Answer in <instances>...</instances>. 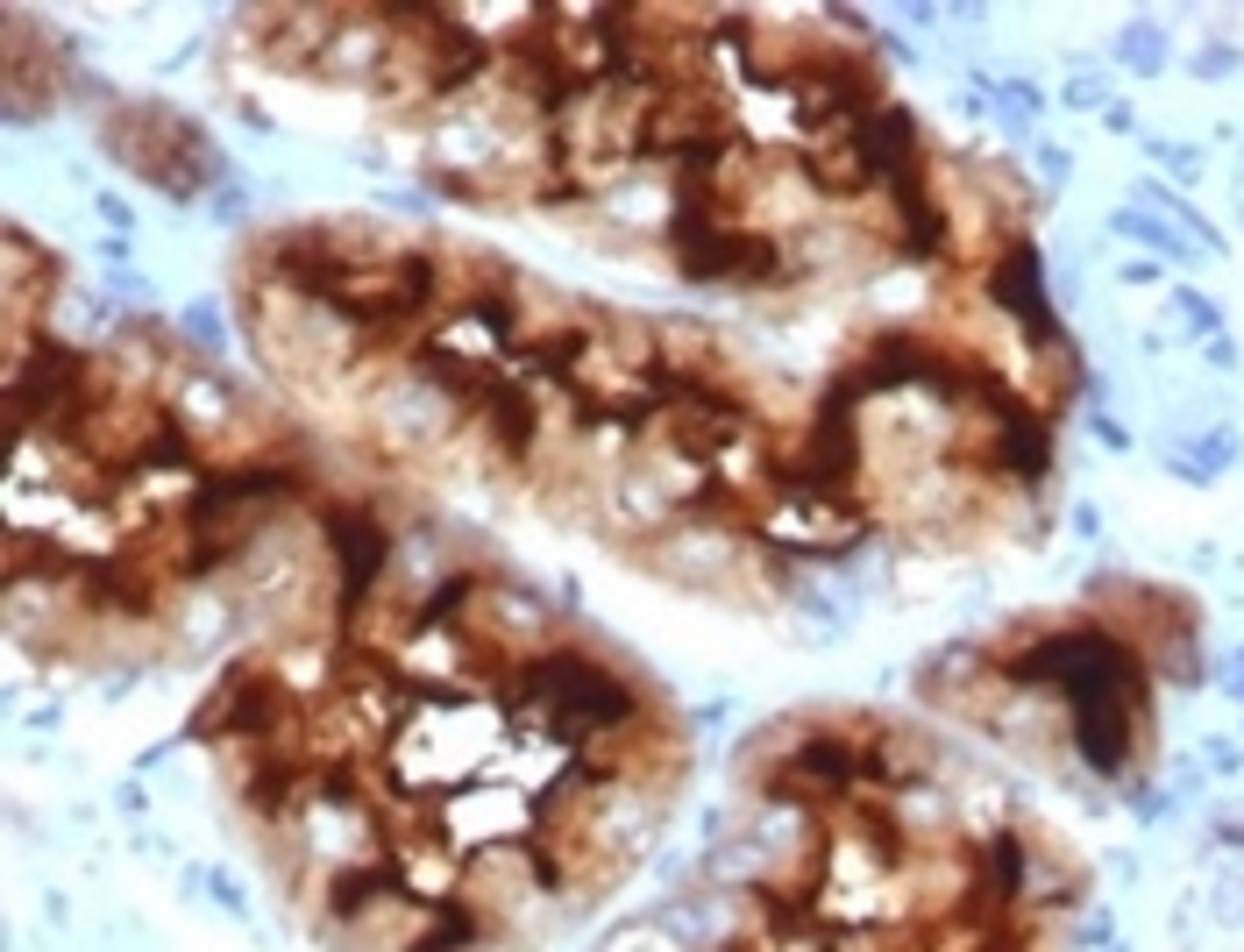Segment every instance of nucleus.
<instances>
[{
    "label": "nucleus",
    "instance_id": "nucleus-1",
    "mask_svg": "<svg viewBox=\"0 0 1244 952\" xmlns=\"http://www.w3.org/2000/svg\"><path fill=\"white\" fill-rule=\"evenodd\" d=\"M114 143H122V157L136 164V171H149L157 186H171V192H192L206 178V143L186 128L178 114H157V108H136L114 128Z\"/></svg>",
    "mask_w": 1244,
    "mask_h": 952
}]
</instances>
